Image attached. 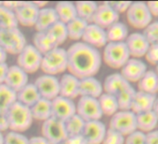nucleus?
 I'll return each mask as SVG.
<instances>
[{"label": "nucleus", "instance_id": "obj_30", "mask_svg": "<svg viewBox=\"0 0 158 144\" xmlns=\"http://www.w3.org/2000/svg\"><path fill=\"white\" fill-rule=\"evenodd\" d=\"M59 21L64 23L65 25L77 17L75 5L73 2L61 1L58 2L54 8Z\"/></svg>", "mask_w": 158, "mask_h": 144}, {"label": "nucleus", "instance_id": "obj_46", "mask_svg": "<svg viewBox=\"0 0 158 144\" xmlns=\"http://www.w3.org/2000/svg\"><path fill=\"white\" fill-rule=\"evenodd\" d=\"M59 144H87V142L82 135H79L74 137H68L64 141Z\"/></svg>", "mask_w": 158, "mask_h": 144}, {"label": "nucleus", "instance_id": "obj_16", "mask_svg": "<svg viewBox=\"0 0 158 144\" xmlns=\"http://www.w3.org/2000/svg\"><path fill=\"white\" fill-rule=\"evenodd\" d=\"M82 39H83L84 43H86L91 47H94L96 49L104 47L108 43L105 29H103L92 23H89L88 25V26L86 27V30L83 34Z\"/></svg>", "mask_w": 158, "mask_h": 144}, {"label": "nucleus", "instance_id": "obj_43", "mask_svg": "<svg viewBox=\"0 0 158 144\" xmlns=\"http://www.w3.org/2000/svg\"><path fill=\"white\" fill-rule=\"evenodd\" d=\"M125 144H146V134L139 130L127 136Z\"/></svg>", "mask_w": 158, "mask_h": 144}, {"label": "nucleus", "instance_id": "obj_10", "mask_svg": "<svg viewBox=\"0 0 158 144\" xmlns=\"http://www.w3.org/2000/svg\"><path fill=\"white\" fill-rule=\"evenodd\" d=\"M76 114L80 116L85 122L101 120L102 112L98 98L80 97L76 104Z\"/></svg>", "mask_w": 158, "mask_h": 144}, {"label": "nucleus", "instance_id": "obj_28", "mask_svg": "<svg viewBox=\"0 0 158 144\" xmlns=\"http://www.w3.org/2000/svg\"><path fill=\"white\" fill-rule=\"evenodd\" d=\"M137 129L142 133H149L156 127L158 124V118L152 110L136 114Z\"/></svg>", "mask_w": 158, "mask_h": 144}, {"label": "nucleus", "instance_id": "obj_32", "mask_svg": "<svg viewBox=\"0 0 158 144\" xmlns=\"http://www.w3.org/2000/svg\"><path fill=\"white\" fill-rule=\"evenodd\" d=\"M17 101V94L6 84H0V114H6Z\"/></svg>", "mask_w": 158, "mask_h": 144}, {"label": "nucleus", "instance_id": "obj_56", "mask_svg": "<svg viewBox=\"0 0 158 144\" xmlns=\"http://www.w3.org/2000/svg\"><path fill=\"white\" fill-rule=\"evenodd\" d=\"M0 144H4V135L2 132H0Z\"/></svg>", "mask_w": 158, "mask_h": 144}, {"label": "nucleus", "instance_id": "obj_50", "mask_svg": "<svg viewBox=\"0 0 158 144\" xmlns=\"http://www.w3.org/2000/svg\"><path fill=\"white\" fill-rule=\"evenodd\" d=\"M23 4V2H20V1H9V2H2V5L4 7H6L7 9L12 11H15L19 7H21Z\"/></svg>", "mask_w": 158, "mask_h": 144}, {"label": "nucleus", "instance_id": "obj_49", "mask_svg": "<svg viewBox=\"0 0 158 144\" xmlns=\"http://www.w3.org/2000/svg\"><path fill=\"white\" fill-rule=\"evenodd\" d=\"M147 4V7L152 14V16L158 17V1H150Z\"/></svg>", "mask_w": 158, "mask_h": 144}, {"label": "nucleus", "instance_id": "obj_44", "mask_svg": "<svg viewBox=\"0 0 158 144\" xmlns=\"http://www.w3.org/2000/svg\"><path fill=\"white\" fill-rule=\"evenodd\" d=\"M147 62L151 65H158V44H151L146 54Z\"/></svg>", "mask_w": 158, "mask_h": 144}, {"label": "nucleus", "instance_id": "obj_22", "mask_svg": "<svg viewBox=\"0 0 158 144\" xmlns=\"http://www.w3.org/2000/svg\"><path fill=\"white\" fill-rule=\"evenodd\" d=\"M156 98V95L138 91L134 96L130 110L133 111L135 114L152 110Z\"/></svg>", "mask_w": 158, "mask_h": 144}, {"label": "nucleus", "instance_id": "obj_29", "mask_svg": "<svg viewBox=\"0 0 158 144\" xmlns=\"http://www.w3.org/2000/svg\"><path fill=\"white\" fill-rule=\"evenodd\" d=\"M30 110L33 119L45 122L51 117V101L41 97L30 108Z\"/></svg>", "mask_w": 158, "mask_h": 144}, {"label": "nucleus", "instance_id": "obj_40", "mask_svg": "<svg viewBox=\"0 0 158 144\" xmlns=\"http://www.w3.org/2000/svg\"><path fill=\"white\" fill-rule=\"evenodd\" d=\"M142 35L145 37L150 45L158 44V21L151 23L146 28H144Z\"/></svg>", "mask_w": 158, "mask_h": 144}, {"label": "nucleus", "instance_id": "obj_58", "mask_svg": "<svg viewBox=\"0 0 158 144\" xmlns=\"http://www.w3.org/2000/svg\"><path fill=\"white\" fill-rule=\"evenodd\" d=\"M2 6V2H0V7H1Z\"/></svg>", "mask_w": 158, "mask_h": 144}, {"label": "nucleus", "instance_id": "obj_6", "mask_svg": "<svg viewBox=\"0 0 158 144\" xmlns=\"http://www.w3.org/2000/svg\"><path fill=\"white\" fill-rule=\"evenodd\" d=\"M110 129L123 136H128L137 130L136 114L131 110H118L110 120Z\"/></svg>", "mask_w": 158, "mask_h": 144}, {"label": "nucleus", "instance_id": "obj_33", "mask_svg": "<svg viewBox=\"0 0 158 144\" xmlns=\"http://www.w3.org/2000/svg\"><path fill=\"white\" fill-rule=\"evenodd\" d=\"M89 23L82 20L81 18L76 17L66 24L67 28V36L72 40L82 39L83 34L88 26Z\"/></svg>", "mask_w": 158, "mask_h": 144}, {"label": "nucleus", "instance_id": "obj_51", "mask_svg": "<svg viewBox=\"0 0 158 144\" xmlns=\"http://www.w3.org/2000/svg\"><path fill=\"white\" fill-rule=\"evenodd\" d=\"M28 144H50L44 137H32L28 140Z\"/></svg>", "mask_w": 158, "mask_h": 144}, {"label": "nucleus", "instance_id": "obj_41", "mask_svg": "<svg viewBox=\"0 0 158 144\" xmlns=\"http://www.w3.org/2000/svg\"><path fill=\"white\" fill-rule=\"evenodd\" d=\"M29 138L19 132L10 131L4 136V144H28Z\"/></svg>", "mask_w": 158, "mask_h": 144}, {"label": "nucleus", "instance_id": "obj_26", "mask_svg": "<svg viewBox=\"0 0 158 144\" xmlns=\"http://www.w3.org/2000/svg\"><path fill=\"white\" fill-rule=\"evenodd\" d=\"M36 50L43 55L51 50L59 47L56 41L52 38V37L47 31L36 32L34 36V44Z\"/></svg>", "mask_w": 158, "mask_h": 144}, {"label": "nucleus", "instance_id": "obj_25", "mask_svg": "<svg viewBox=\"0 0 158 144\" xmlns=\"http://www.w3.org/2000/svg\"><path fill=\"white\" fill-rule=\"evenodd\" d=\"M59 21L54 8H44L39 10L38 17L35 27L37 32L47 31L53 24Z\"/></svg>", "mask_w": 158, "mask_h": 144}, {"label": "nucleus", "instance_id": "obj_4", "mask_svg": "<svg viewBox=\"0 0 158 144\" xmlns=\"http://www.w3.org/2000/svg\"><path fill=\"white\" fill-rule=\"evenodd\" d=\"M129 52L123 42H108L104 46L103 60L112 68H122L129 60Z\"/></svg>", "mask_w": 158, "mask_h": 144}, {"label": "nucleus", "instance_id": "obj_13", "mask_svg": "<svg viewBox=\"0 0 158 144\" xmlns=\"http://www.w3.org/2000/svg\"><path fill=\"white\" fill-rule=\"evenodd\" d=\"M118 20L119 13H117L110 6L109 2H104L101 5H98L91 23L103 29H106L113 24L118 22Z\"/></svg>", "mask_w": 158, "mask_h": 144}, {"label": "nucleus", "instance_id": "obj_37", "mask_svg": "<svg viewBox=\"0 0 158 144\" xmlns=\"http://www.w3.org/2000/svg\"><path fill=\"white\" fill-rule=\"evenodd\" d=\"M19 23L17 21L15 12L7 9L3 5L0 7V28L10 29L17 28Z\"/></svg>", "mask_w": 158, "mask_h": 144}, {"label": "nucleus", "instance_id": "obj_55", "mask_svg": "<svg viewBox=\"0 0 158 144\" xmlns=\"http://www.w3.org/2000/svg\"><path fill=\"white\" fill-rule=\"evenodd\" d=\"M152 111L155 113V115L158 118V98H156V100L154 102V105H153V108H152Z\"/></svg>", "mask_w": 158, "mask_h": 144}, {"label": "nucleus", "instance_id": "obj_38", "mask_svg": "<svg viewBox=\"0 0 158 144\" xmlns=\"http://www.w3.org/2000/svg\"><path fill=\"white\" fill-rule=\"evenodd\" d=\"M47 32L52 37V38L56 41L57 45L60 46L62 43L65 42V40L68 38L67 36V28L66 25L60 21H57L55 24H53Z\"/></svg>", "mask_w": 158, "mask_h": 144}, {"label": "nucleus", "instance_id": "obj_19", "mask_svg": "<svg viewBox=\"0 0 158 144\" xmlns=\"http://www.w3.org/2000/svg\"><path fill=\"white\" fill-rule=\"evenodd\" d=\"M125 43L129 52V55L135 58L144 56L150 47V43L141 33H132L127 38Z\"/></svg>", "mask_w": 158, "mask_h": 144}, {"label": "nucleus", "instance_id": "obj_17", "mask_svg": "<svg viewBox=\"0 0 158 144\" xmlns=\"http://www.w3.org/2000/svg\"><path fill=\"white\" fill-rule=\"evenodd\" d=\"M28 83V74L17 65L9 66L4 84L14 92H19Z\"/></svg>", "mask_w": 158, "mask_h": 144}, {"label": "nucleus", "instance_id": "obj_24", "mask_svg": "<svg viewBox=\"0 0 158 144\" xmlns=\"http://www.w3.org/2000/svg\"><path fill=\"white\" fill-rule=\"evenodd\" d=\"M17 94V101L27 106L28 108H31L34 106L40 98L41 96L35 87V83H28L24 87H23Z\"/></svg>", "mask_w": 158, "mask_h": 144}, {"label": "nucleus", "instance_id": "obj_3", "mask_svg": "<svg viewBox=\"0 0 158 144\" xmlns=\"http://www.w3.org/2000/svg\"><path fill=\"white\" fill-rule=\"evenodd\" d=\"M40 68L45 74L55 76L67 69V52L65 49L57 47L43 54Z\"/></svg>", "mask_w": 158, "mask_h": 144}, {"label": "nucleus", "instance_id": "obj_9", "mask_svg": "<svg viewBox=\"0 0 158 144\" xmlns=\"http://www.w3.org/2000/svg\"><path fill=\"white\" fill-rule=\"evenodd\" d=\"M41 131L42 137H44L50 144H59L68 137L64 122L54 117H50L43 122Z\"/></svg>", "mask_w": 158, "mask_h": 144}, {"label": "nucleus", "instance_id": "obj_39", "mask_svg": "<svg viewBox=\"0 0 158 144\" xmlns=\"http://www.w3.org/2000/svg\"><path fill=\"white\" fill-rule=\"evenodd\" d=\"M135 94H136L135 89L130 85L127 88L121 91L115 97L117 99V103H118V107L120 110H130Z\"/></svg>", "mask_w": 158, "mask_h": 144}, {"label": "nucleus", "instance_id": "obj_35", "mask_svg": "<svg viewBox=\"0 0 158 144\" xmlns=\"http://www.w3.org/2000/svg\"><path fill=\"white\" fill-rule=\"evenodd\" d=\"M98 101H99L102 115L105 114L107 116H113L119 110L117 99L114 96L102 93L101 97L98 98Z\"/></svg>", "mask_w": 158, "mask_h": 144}, {"label": "nucleus", "instance_id": "obj_34", "mask_svg": "<svg viewBox=\"0 0 158 144\" xmlns=\"http://www.w3.org/2000/svg\"><path fill=\"white\" fill-rule=\"evenodd\" d=\"M74 5L77 17L81 18L89 24L91 23L95 11L98 8V4L93 1H78Z\"/></svg>", "mask_w": 158, "mask_h": 144}, {"label": "nucleus", "instance_id": "obj_7", "mask_svg": "<svg viewBox=\"0 0 158 144\" xmlns=\"http://www.w3.org/2000/svg\"><path fill=\"white\" fill-rule=\"evenodd\" d=\"M42 57L43 55L33 44H26V46L17 55V65L24 70L27 74L35 73L40 68Z\"/></svg>", "mask_w": 158, "mask_h": 144}, {"label": "nucleus", "instance_id": "obj_53", "mask_svg": "<svg viewBox=\"0 0 158 144\" xmlns=\"http://www.w3.org/2000/svg\"><path fill=\"white\" fill-rule=\"evenodd\" d=\"M8 58V53L7 52L0 47V64L1 63H6V60Z\"/></svg>", "mask_w": 158, "mask_h": 144}, {"label": "nucleus", "instance_id": "obj_36", "mask_svg": "<svg viewBox=\"0 0 158 144\" xmlns=\"http://www.w3.org/2000/svg\"><path fill=\"white\" fill-rule=\"evenodd\" d=\"M85 124L86 122L76 113L72 117H70L67 121L64 122V125L68 137L82 135V132L85 127Z\"/></svg>", "mask_w": 158, "mask_h": 144}, {"label": "nucleus", "instance_id": "obj_52", "mask_svg": "<svg viewBox=\"0 0 158 144\" xmlns=\"http://www.w3.org/2000/svg\"><path fill=\"white\" fill-rule=\"evenodd\" d=\"M9 129V124L6 114H0V132L6 131Z\"/></svg>", "mask_w": 158, "mask_h": 144}, {"label": "nucleus", "instance_id": "obj_1", "mask_svg": "<svg viewBox=\"0 0 158 144\" xmlns=\"http://www.w3.org/2000/svg\"><path fill=\"white\" fill-rule=\"evenodd\" d=\"M67 52V69L79 80L94 77L102 65V55L98 49L84 42L72 44Z\"/></svg>", "mask_w": 158, "mask_h": 144}, {"label": "nucleus", "instance_id": "obj_27", "mask_svg": "<svg viewBox=\"0 0 158 144\" xmlns=\"http://www.w3.org/2000/svg\"><path fill=\"white\" fill-rule=\"evenodd\" d=\"M139 91L155 95L158 92V75L153 70H147L138 82Z\"/></svg>", "mask_w": 158, "mask_h": 144}, {"label": "nucleus", "instance_id": "obj_2", "mask_svg": "<svg viewBox=\"0 0 158 144\" xmlns=\"http://www.w3.org/2000/svg\"><path fill=\"white\" fill-rule=\"evenodd\" d=\"M10 131L22 133L29 129L33 124L30 108L16 101L6 113Z\"/></svg>", "mask_w": 158, "mask_h": 144}, {"label": "nucleus", "instance_id": "obj_42", "mask_svg": "<svg viewBox=\"0 0 158 144\" xmlns=\"http://www.w3.org/2000/svg\"><path fill=\"white\" fill-rule=\"evenodd\" d=\"M124 143H125L124 136L110 128L107 129L105 137L102 142V144H124Z\"/></svg>", "mask_w": 158, "mask_h": 144}, {"label": "nucleus", "instance_id": "obj_21", "mask_svg": "<svg viewBox=\"0 0 158 144\" xmlns=\"http://www.w3.org/2000/svg\"><path fill=\"white\" fill-rule=\"evenodd\" d=\"M102 93V84L95 77H88L79 80V97L99 98Z\"/></svg>", "mask_w": 158, "mask_h": 144}, {"label": "nucleus", "instance_id": "obj_47", "mask_svg": "<svg viewBox=\"0 0 158 144\" xmlns=\"http://www.w3.org/2000/svg\"><path fill=\"white\" fill-rule=\"evenodd\" d=\"M146 144H158V130H152L146 134Z\"/></svg>", "mask_w": 158, "mask_h": 144}, {"label": "nucleus", "instance_id": "obj_20", "mask_svg": "<svg viewBox=\"0 0 158 144\" xmlns=\"http://www.w3.org/2000/svg\"><path fill=\"white\" fill-rule=\"evenodd\" d=\"M59 96L72 100L79 97V79L70 73L64 74L60 80Z\"/></svg>", "mask_w": 158, "mask_h": 144}, {"label": "nucleus", "instance_id": "obj_48", "mask_svg": "<svg viewBox=\"0 0 158 144\" xmlns=\"http://www.w3.org/2000/svg\"><path fill=\"white\" fill-rule=\"evenodd\" d=\"M8 70H9V65L7 63L0 64V84H3L5 83Z\"/></svg>", "mask_w": 158, "mask_h": 144}, {"label": "nucleus", "instance_id": "obj_18", "mask_svg": "<svg viewBox=\"0 0 158 144\" xmlns=\"http://www.w3.org/2000/svg\"><path fill=\"white\" fill-rule=\"evenodd\" d=\"M14 12L19 25L23 26H35L38 17L39 9L33 2H23L22 6Z\"/></svg>", "mask_w": 158, "mask_h": 144}, {"label": "nucleus", "instance_id": "obj_5", "mask_svg": "<svg viewBox=\"0 0 158 144\" xmlns=\"http://www.w3.org/2000/svg\"><path fill=\"white\" fill-rule=\"evenodd\" d=\"M26 44V38L18 27L10 29L0 28V47L7 53L18 55Z\"/></svg>", "mask_w": 158, "mask_h": 144}, {"label": "nucleus", "instance_id": "obj_31", "mask_svg": "<svg viewBox=\"0 0 158 144\" xmlns=\"http://www.w3.org/2000/svg\"><path fill=\"white\" fill-rule=\"evenodd\" d=\"M108 42H123L128 37V29L124 23L116 22L106 28Z\"/></svg>", "mask_w": 158, "mask_h": 144}, {"label": "nucleus", "instance_id": "obj_15", "mask_svg": "<svg viewBox=\"0 0 158 144\" xmlns=\"http://www.w3.org/2000/svg\"><path fill=\"white\" fill-rule=\"evenodd\" d=\"M106 126L100 120L86 122L82 136L85 138L87 144H102L105 134Z\"/></svg>", "mask_w": 158, "mask_h": 144}, {"label": "nucleus", "instance_id": "obj_45", "mask_svg": "<svg viewBox=\"0 0 158 144\" xmlns=\"http://www.w3.org/2000/svg\"><path fill=\"white\" fill-rule=\"evenodd\" d=\"M132 2L129 1H124V2H109L110 6L117 12V13H122L125 12L128 10Z\"/></svg>", "mask_w": 158, "mask_h": 144}, {"label": "nucleus", "instance_id": "obj_23", "mask_svg": "<svg viewBox=\"0 0 158 144\" xmlns=\"http://www.w3.org/2000/svg\"><path fill=\"white\" fill-rule=\"evenodd\" d=\"M130 85L131 84L126 79H124V77L120 73H114L109 75L105 79L102 87L103 91L106 94L116 97L121 91H123Z\"/></svg>", "mask_w": 158, "mask_h": 144}, {"label": "nucleus", "instance_id": "obj_54", "mask_svg": "<svg viewBox=\"0 0 158 144\" xmlns=\"http://www.w3.org/2000/svg\"><path fill=\"white\" fill-rule=\"evenodd\" d=\"M39 10H41V9H44V8H46V6H47V4H48V2H45V1H39V2H33Z\"/></svg>", "mask_w": 158, "mask_h": 144}, {"label": "nucleus", "instance_id": "obj_8", "mask_svg": "<svg viewBox=\"0 0 158 144\" xmlns=\"http://www.w3.org/2000/svg\"><path fill=\"white\" fill-rule=\"evenodd\" d=\"M152 14L144 2H133L127 11V19L135 28H146L152 22Z\"/></svg>", "mask_w": 158, "mask_h": 144}, {"label": "nucleus", "instance_id": "obj_57", "mask_svg": "<svg viewBox=\"0 0 158 144\" xmlns=\"http://www.w3.org/2000/svg\"><path fill=\"white\" fill-rule=\"evenodd\" d=\"M156 74L158 75V65H156Z\"/></svg>", "mask_w": 158, "mask_h": 144}, {"label": "nucleus", "instance_id": "obj_14", "mask_svg": "<svg viewBox=\"0 0 158 144\" xmlns=\"http://www.w3.org/2000/svg\"><path fill=\"white\" fill-rule=\"evenodd\" d=\"M147 71L146 64L137 58H129V60L121 68V75L129 83L139 82Z\"/></svg>", "mask_w": 158, "mask_h": 144}, {"label": "nucleus", "instance_id": "obj_12", "mask_svg": "<svg viewBox=\"0 0 158 144\" xmlns=\"http://www.w3.org/2000/svg\"><path fill=\"white\" fill-rule=\"evenodd\" d=\"M76 113V105L72 99L58 96L51 100V117L61 122L67 121Z\"/></svg>", "mask_w": 158, "mask_h": 144}, {"label": "nucleus", "instance_id": "obj_11", "mask_svg": "<svg viewBox=\"0 0 158 144\" xmlns=\"http://www.w3.org/2000/svg\"><path fill=\"white\" fill-rule=\"evenodd\" d=\"M34 83L42 98L51 101L60 94V80L55 76L48 74L41 75Z\"/></svg>", "mask_w": 158, "mask_h": 144}]
</instances>
